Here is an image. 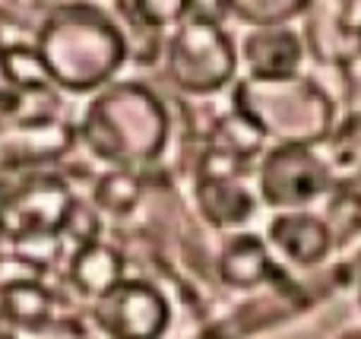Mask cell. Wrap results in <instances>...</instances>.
<instances>
[{"label": "cell", "mask_w": 361, "mask_h": 339, "mask_svg": "<svg viewBox=\"0 0 361 339\" xmlns=\"http://www.w3.org/2000/svg\"><path fill=\"white\" fill-rule=\"evenodd\" d=\"M102 330L111 339H159L169 327V302L149 283H121L99 298Z\"/></svg>", "instance_id": "cell-5"}, {"label": "cell", "mask_w": 361, "mask_h": 339, "mask_svg": "<svg viewBox=\"0 0 361 339\" xmlns=\"http://www.w3.org/2000/svg\"><path fill=\"white\" fill-rule=\"evenodd\" d=\"M73 213V197L57 178H35L23 184L0 209V222L13 235L61 232Z\"/></svg>", "instance_id": "cell-7"}, {"label": "cell", "mask_w": 361, "mask_h": 339, "mask_svg": "<svg viewBox=\"0 0 361 339\" xmlns=\"http://www.w3.org/2000/svg\"><path fill=\"white\" fill-rule=\"evenodd\" d=\"M235 101L238 111L254 121L263 137L282 140V146L317 143L333 127V99L305 76L244 80Z\"/></svg>", "instance_id": "cell-3"}, {"label": "cell", "mask_w": 361, "mask_h": 339, "mask_svg": "<svg viewBox=\"0 0 361 339\" xmlns=\"http://www.w3.org/2000/svg\"><path fill=\"white\" fill-rule=\"evenodd\" d=\"M301 54H305L301 38L286 25L257 29L244 42L250 80H288V76H298Z\"/></svg>", "instance_id": "cell-8"}, {"label": "cell", "mask_w": 361, "mask_h": 339, "mask_svg": "<svg viewBox=\"0 0 361 339\" xmlns=\"http://www.w3.org/2000/svg\"><path fill=\"white\" fill-rule=\"evenodd\" d=\"M311 0H225L228 13L238 19L257 25V29H273V25H286L288 19L301 16Z\"/></svg>", "instance_id": "cell-14"}, {"label": "cell", "mask_w": 361, "mask_h": 339, "mask_svg": "<svg viewBox=\"0 0 361 339\" xmlns=\"http://www.w3.org/2000/svg\"><path fill=\"white\" fill-rule=\"evenodd\" d=\"M73 283L80 292L92 295L95 302L105 298L114 285L124 283V260L118 257L114 247L105 245H86L73 257Z\"/></svg>", "instance_id": "cell-10"}, {"label": "cell", "mask_w": 361, "mask_h": 339, "mask_svg": "<svg viewBox=\"0 0 361 339\" xmlns=\"http://www.w3.org/2000/svg\"><path fill=\"white\" fill-rule=\"evenodd\" d=\"M80 133L95 156L130 168L165 149L169 111L143 82H108L89 105Z\"/></svg>", "instance_id": "cell-2"}, {"label": "cell", "mask_w": 361, "mask_h": 339, "mask_svg": "<svg viewBox=\"0 0 361 339\" xmlns=\"http://www.w3.org/2000/svg\"><path fill=\"white\" fill-rule=\"evenodd\" d=\"M35 51L54 86L92 92L108 86L124 67L127 38L99 6L61 4L38 29Z\"/></svg>", "instance_id": "cell-1"}, {"label": "cell", "mask_w": 361, "mask_h": 339, "mask_svg": "<svg viewBox=\"0 0 361 339\" xmlns=\"http://www.w3.org/2000/svg\"><path fill=\"white\" fill-rule=\"evenodd\" d=\"M326 171L307 146H279L260 165V194L269 207H305L324 190Z\"/></svg>", "instance_id": "cell-6"}, {"label": "cell", "mask_w": 361, "mask_h": 339, "mask_svg": "<svg viewBox=\"0 0 361 339\" xmlns=\"http://www.w3.org/2000/svg\"><path fill=\"white\" fill-rule=\"evenodd\" d=\"M0 54H4V38H0Z\"/></svg>", "instance_id": "cell-18"}, {"label": "cell", "mask_w": 361, "mask_h": 339, "mask_svg": "<svg viewBox=\"0 0 361 339\" xmlns=\"http://www.w3.org/2000/svg\"><path fill=\"white\" fill-rule=\"evenodd\" d=\"M235 42L219 23L197 13L178 25L165 54V73L180 92L212 95L235 80Z\"/></svg>", "instance_id": "cell-4"}, {"label": "cell", "mask_w": 361, "mask_h": 339, "mask_svg": "<svg viewBox=\"0 0 361 339\" xmlns=\"http://www.w3.org/2000/svg\"><path fill=\"white\" fill-rule=\"evenodd\" d=\"M269 241L276 245V251L282 257H288L292 264L314 266L330 254L333 235L317 216L311 213H282L279 219L269 226Z\"/></svg>", "instance_id": "cell-9"}, {"label": "cell", "mask_w": 361, "mask_h": 339, "mask_svg": "<svg viewBox=\"0 0 361 339\" xmlns=\"http://www.w3.org/2000/svg\"><path fill=\"white\" fill-rule=\"evenodd\" d=\"M4 311L13 317V321H23V323H35L48 314V292L42 285H32V283H13L4 289Z\"/></svg>", "instance_id": "cell-15"}, {"label": "cell", "mask_w": 361, "mask_h": 339, "mask_svg": "<svg viewBox=\"0 0 361 339\" xmlns=\"http://www.w3.org/2000/svg\"><path fill=\"white\" fill-rule=\"evenodd\" d=\"M269 273V257L267 247L250 235H238L231 245L222 251V279L235 289H250L260 285Z\"/></svg>", "instance_id": "cell-11"}, {"label": "cell", "mask_w": 361, "mask_h": 339, "mask_svg": "<svg viewBox=\"0 0 361 339\" xmlns=\"http://www.w3.org/2000/svg\"><path fill=\"white\" fill-rule=\"evenodd\" d=\"M0 73L19 92H48L54 86L35 48H19V44L16 48H4V54H0Z\"/></svg>", "instance_id": "cell-13"}, {"label": "cell", "mask_w": 361, "mask_h": 339, "mask_svg": "<svg viewBox=\"0 0 361 339\" xmlns=\"http://www.w3.org/2000/svg\"><path fill=\"white\" fill-rule=\"evenodd\" d=\"M140 200V184L130 171H114V175L102 178L99 184V203L111 213H127L133 203Z\"/></svg>", "instance_id": "cell-17"}, {"label": "cell", "mask_w": 361, "mask_h": 339, "mask_svg": "<svg viewBox=\"0 0 361 339\" xmlns=\"http://www.w3.org/2000/svg\"><path fill=\"white\" fill-rule=\"evenodd\" d=\"M193 0H130V10L146 29L159 32V29H171L180 25L190 13Z\"/></svg>", "instance_id": "cell-16"}, {"label": "cell", "mask_w": 361, "mask_h": 339, "mask_svg": "<svg viewBox=\"0 0 361 339\" xmlns=\"http://www.w3.org/2000/svg\"><path fill=\"white\" fill-rule=\"evenodd\" d=\"M200 197H203V209L216 226H238L247 219L250 207H254L250 194L238 181H209L206 178Z\"/></svg>", "instance_id": "cell-12"}]
</instances>
